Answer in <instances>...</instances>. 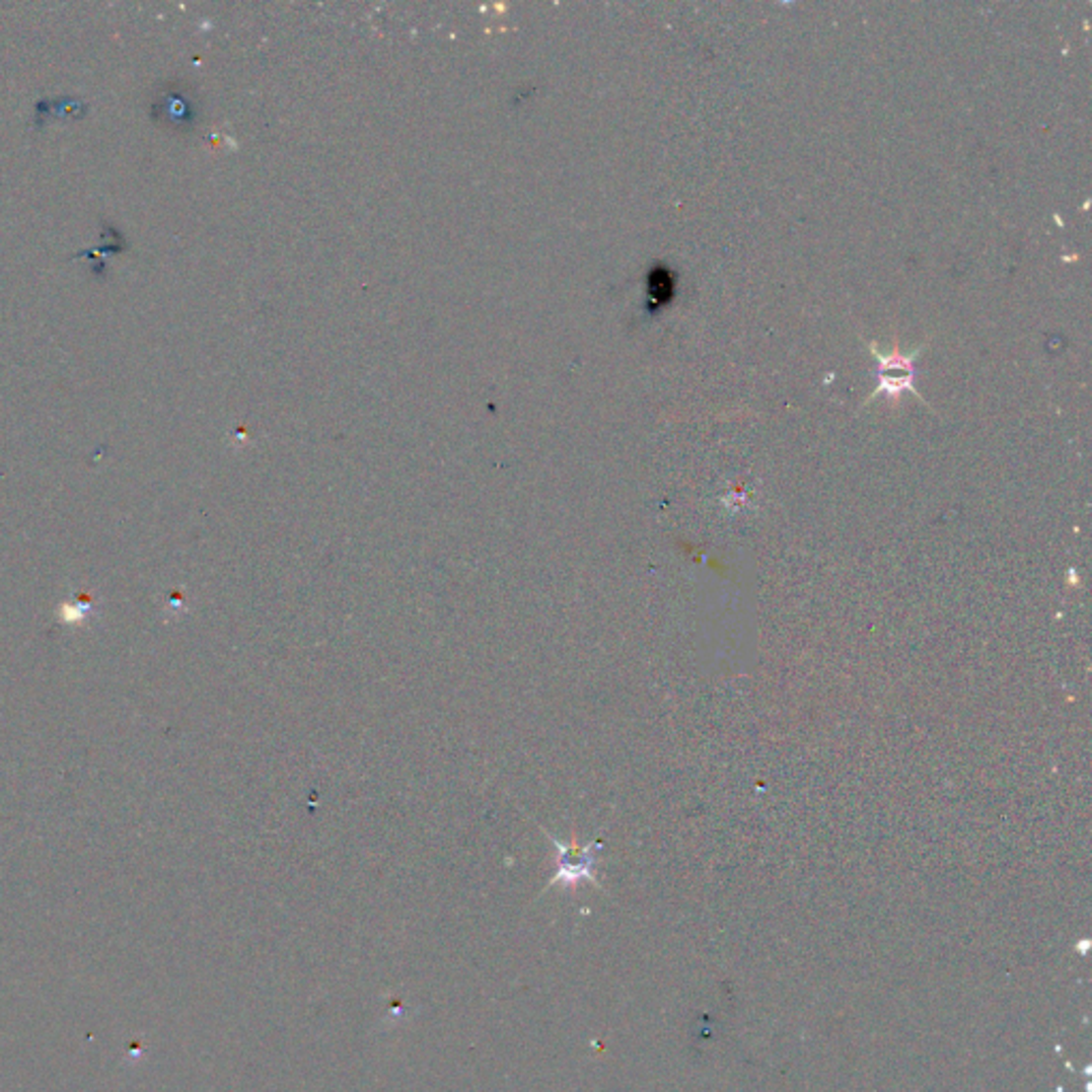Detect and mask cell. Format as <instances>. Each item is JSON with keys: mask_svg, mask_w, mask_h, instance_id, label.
Wrapping results in <instances>:
<instances>
[{"mask_svg": "<svg viewBox=\"0 0 1092 1092\" xmlns=\"http://www.w3.org/2000/svg\"><path fill=\"white\" fill-rule=\"evenodd\" d=\"M557 849H559V866H557V873L555 877H552V884H576L581 877H589L591 879V856H589V849H585L583 853H578V856L572 860L570 853H568V847H563L561 843H555Z\"/></svg>", "mask_w": 1092, "mask_h": 1092, "instance_id": "7a4b0ae2", "label": "cell"}, {"mask_svg": "<svg viewBox=\"0 0 1092 1092\" xmlns=\"http://www.w3.org/2000/svg\"><path fill=\"white\" fill-rule=\"evenodd\" d=\"M864 346L873 352V357L877 361V372H875L877 387L873 389L871 395H868L862 407H866L877 398H886L888 401L897 403L905 393H911L913 398L926 403L922 393H917L915 389V363L919 354H922V350L926 348V344L917 346L910 352H905L899 344H894L892 352H881L873 341H864Z\"/></svg>", "mask_w": 1092, "mask_h": 1092, "instance_id": "6da1fadb", "label": "cell"}]
</instances>
